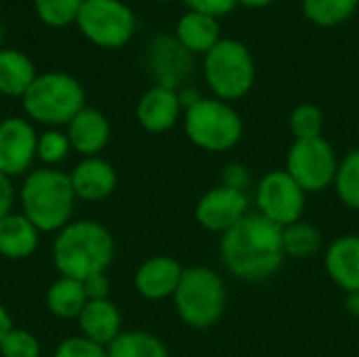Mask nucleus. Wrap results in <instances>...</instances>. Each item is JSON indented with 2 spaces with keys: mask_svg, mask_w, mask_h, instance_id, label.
I'll return each instance as SVG.
<instances>
[{
  "mask_svg": "<svg viewBox=\"0 0 359 357\" xmlns=\"http://www.w3.org/2000/svg\"><path fill=\"white\" fill-rule=\"evenodd\" d=\"M271 2H276V0H240V4L246 6V8H265Z\"/></svg>",
  "mask_w": 359,
  "mask_h": 357,
  "instance_id": "38",
  "label": "nucleus"
},
{
  "mask_svg": "<svg viewBox=\"0 0 359 357\" xmlns=\"http://www.w3.org/2000/svg\"><path fill=\"white\" fill-rule=\"evenodd\" d=\"M53 357H107V347L82 337L74 335L63 339L57 347Z\"/></svg>",
  "mask_w": 359,
  "mask_h": 357,
  "instance_id": "31",
  "label": "nucleus"
},
{
  "mask_svg": "<svg viewBox=\"0 0 359 357\" xmlns=\"http://www.w3.org/2000/svg\"><path fill=\"white\" fill-rule=\"evenodd\" d=\"M347 311L359 318V295H347Z\"/></svg>",
  "mask_w": 359,
  "mask_h": 357,
  "instance_id": "37",
  "label": "nucleus"
},
{
  "mask_svg": "<svg viewBox=\"0 0 359 357\" xmlns=\"http://www.w3.org/2000/svg\"><path fill=\"white\" fill-rule=\"evenodd\" d=\"M72 156V143L65 128H44L38 133L36 160L46 168H61V164Z\"/></svg>",
  "mask_w": 359,
  "mask_h": 357,
  "instance_id": "26",
  "label": "nucleus"
},
{
  "mask_svg": "<svg viewBox=\"0 0 359 357\" xmlns=\"http://www.w3.org/2000/svg\"><path fill=\"white\" fill-rule=\"evenodd\" d=\"M84 292L88 301H99V299H109V280L107 274H95L86 280H82Z\"/></svg>",
  "mask_w": 359,
  "mask_h": 357,
  "instance_id": "34",
  "label": "nucleus"
},
{
  "mask_svg": "<svg viewBox=\"0 0 359 357\" xmlns=\"http://www.w3.org/2000/svg\"><path fill=\"white\" fill-rule=\"evenodd\" d=\"M183 269L185 267H181V263L172 257H149L135 271V290L147 301H164L177 292Z\"/></svg>",
  "mask_w": 359,
  "mask_h": 357,
  "instance_id": "15",
  "label": "nucleus"
},
{
  "mask_svg": "<svg viewBox=\"0 0 359 357\" xmlns=\"http://www.w3.org/2000/svg\"><path fill=\"white\" fill-rule=\"evenodd\" d=\"M290 133L294 139H316L324 137V112L313 103H301L292 109L288 118Z\"/></svg>",
  "mask_w": 359,
  "mask_h": 357,
  "instance_id": "29",
  "label": "nucleus"
},
{
  "mask_svg": "<svg viewBox=\"0 0 359 357\" xmlns=\"http://www.w3.org/2000/svg\"><path fill=\"white\" fill-rule=\"evenodd\" d=\"M53 265L59 276L86 280L95 274H105L116 257L111 231L95 219H74L55 234Z\"/></svg>",
  "mask_w": 359,
  "mask_h": 357,
  "instance_id": "2",
  "label": "nucleus"
},
{
  "mask_svg": "<svg viewBox=\"0 0 359 357\" xmlns=\"http://www.w3.org/2000/svg\"><path fill=\"white\" fill-rule=\"evenodd\" d=\"M107 357H168V349L151 332L122 330L114 343L107 345Z\"/></svg>",
  "mask_w": 359,
  "mask_h": 357,
  "instance_id": "23",
  "label": "nucleus"
},
{
  "mask_svg": "<svg viewBox=\"0 0 359 357\" xmlns=\"http://www.w3.org/2000/svg\"><path fill=\"white\" fill-rule=\"evenodd\" d=\"M246 215H248L246 194L227 185L208 189L196 204V221L204 229L221 236L231 227H236Z\"/></svg>",
  "mask_w": 359,
  "mask_h": 357,
  "instance_id": "12",
  "label": "nucleus"
},
{
  "mask_svg": "<svg viewBox=\"0 0 359 357\" xmlns=\"http://www.w3.org/2000/svg\"><path fill=\"white\" fill-rule=\"evenodd\" d=\"M135 114H137V122L147 133L158 135L170 130L183 114L179 90L164 84H156L147 88L137 101Z\"/></svg>",
  "mask_w": 359,
  "mask_h": 357,
  "instance_id": "13",
  "label": "nucleus"
},
{
  "mask_svg": "<svg viewBox=\"0 0 359 357\" xmlns=\"http://www.w3.org/2000/svg\"><path fill=\"white\" fill-rule=\"evenodd\" d=\"M17 202L21 206V215H25L40 234H57L69 221H74L76 194L69 181V173L61 168H34L29 170L19 189Z\"/></svg>",
  "mask_w": 359,
  "mask_h": 357,
  "instance_id": "3",
  "label": "nucleus"
},
{
  "mask_svg": "<svg viewBox=\"0 0 359 357\" xmlns=\"http://www.w3.org/2000/svg\"><path fill=\"white\" fill-rule=\"evenodd\" d=\"M175 40L187 50L196 55H206L221 40V27L217 17L187 11L179 17L175 27Z\"/></svg>",
  "mask_w": 359,
  "mask_h": 357,
  "instance_id": "20",
  "label": "nucleus"
},
{
  "mask_svg": "<svg viewBox=\"0 0 359 357\" xmlns=\"http://www.w3.org/2000/svg\"><path fill=\"white\" fill-rule=\"evenodd\" d=\"M339 158L326 137L294 139L286 154V173L303 187L305 194L324 191L334 183Z\"/></svg>",
  "mask_w": 359,
  "mask_h": 357,
  "instance_id": "9",
  "label": "nucleus"
},
{
  "mask_svg": "<svg viewBox=\"0 0 359 357\" xmlns=\"http://www.w3.org/2000/svg\"><path fill=\"white\" fill-rule=\"evenodd\" d=\"M15 324H13V318H11V314H8V309L4 307V305H0V343H2V339L8 335V330L13 328Z\"/></svg>",
  "mask_w": 359,
  "mask_h": 357,
  "instance_id": "36",
  "label": "nucleus"
},
{
  "mask_svg": "<svg viewBox=\"0 0 359 357\" xmlns=\"http://www.w3.org/2000/svg\"><path fill=\"white\" fill-rule=\"evenodd\" d=\"M17 202V189L13 185V179L0 173V219L11 215Z\"/></svg>",
  "mask_w": 359,
  "mask_h": 357,
  "instance_id": "35",
  "label": "nucleus"
},
{
  "mask_svg": "<svg viewBox=\"0 0 359 357\" xmlns=\"http://www.w3.org/2000/svg\"><path fill=\"white\" fill-rule=\"evenodd\" d=\"M183 2L187 4L189 11H198L217 19L223 15H229L240 4V0H183Z\"/></svg>",
  "mask_w": 359,
  "mask_h": 357,
  "instance_id": "32",
  "label": "nucleus"
},
{
  "mask_svg": "<svg viewBox=\"0 0 359 357\" xmlns=\"http://www.w3.org/2000/svg\"><path fill=\"white\" fill-rule=\"evenodd\" d=\"M334 191L339 200L347 206L359 210V149H351L337 168L334 177Z\"/></svg>",
  "mask_w": 359,
  "mask_h": 357,
  "instance_id": "27",
  "label": "nucleus"
},
{
  "mask_svg": "<svg viewBox=\"0 0 359 357\" xmlns=\"http://www.w3.org/2000/svg\"><path fill=\"white\" fill-rule=\"evenodd\" d=\"M330 280L345 292L359 295V236L347 234L332 240L324 255Z\"/></svg>",
  "mask_w": 359,
  "mask_h": 357,
  "instance_id": "17",
  "label": "nucleus"
},
{
  "mask_svg": "<svg viewBox=\"0 0 359 357\" xmlns=\"http://www.w3.org/2000/svg\"><path fill=\"white\" fill-rule=\"evenodd\" d=\"M154 2H160V4H168V2H175V0H154Z\"/></svg>",
  "mask_w": 359,
  "mask_h": 357,
  "instance_id": "40",
  "label": "nucleus"
},
{
  "mask_svg": "<svg viewBox=\"0 0 359 357\" xmlns=\"http://www.w3.org/2000/svg\"><path fill=\"white\" fill-rule=\"evenodd\" d=\"M65 135L72 143L74 154H80L82 158H93L107 147L111 139V124L103 112L86 105L65 126Z\"/></svg>",
  "mask_w": 359,
  "mask_h": 357,
  "instance_id": "16",
  "label": "nucleus"
},
{
  "mask_svg": "<svg viewBox=\"0 0 359 357\" xmlns=\"http://www.w3.org/2000/svg\"><path fill=\"white\" fill-rule=\"evenodd\" d=\"M282 246L286 257L311 259L324 248V236L316 225L301 219L288 227H282Z\"/></svg>",
  "mask_w": 359,
  "mask_h": 357,
  "instance_id": "24",
  "label": "nucleus"
},
{
  "mask_svg": "<svg viewBox=\"0 0 359 357\" xmlns=\"http://www.w3.org/2000/svg\"><path fill=\"white\" fill-rule=\"evenodd\" d=\"M255 198L259 215L278 227H288L303 219L307 194L286 170L267 173L259 181Z\"/></svg>",
  "mask_w": 359,
  "mask_h": 357,
  "instance_id": "10",
  "label": "nucleus"
},
{
  "mask_svg": "<svg viewBox=\"0 0 359 357\" xmlns=\"http://www.w3.org/2000/svg\"><path fill=\"white\" fill-rule=\"evenodd\" d=\"M21 107L32 124L44 128H65L72 118L86 107V93L78 78L65 72L38 74L21 97Z\"/></svg>",
  "mask_w": 359,
  "mask_h": 357,
  "instance_id": "4",
  "label": "nucleus"
},
{
  "mask_svg": "<svg viewBox=\"0 0 359 357\" xmlns=\"http://www.w3.org/2000/svg\"><path fill=\"white\" fill-rule=\"evenodd\" d=\"M177 316L189 328H212L221 322L227 307V290L223 278L204 265L185 267L179 288L172 295Z\"/></svg>",
  "mask_w": 359,
  "mask_h": 357,
  "instance_id": "5",
  "label": "nucleus"
},
{
  "mask_svg": "<svg viewBox=\"0 0 359 357\" xmlns=\"http://www.w3.org/2000/svg\"><path fill=\"white\" fill-rule=\"evenodd\" d=\"M36 143V124L25 116H8L0 120V173L19 179L34 170Z\"/></svg>",
  "mask_w": 359,
  "mask_h": 357,
  "instance_id": "11",
  "label": "nucleus"
},
{
  "mask_svg": "<svg viewBox=\"0 0 359 357\" xmlns=\"http://www.w3.org/2000/svg\"><path fill=\"white\" fill-rule=\"evenodd\" d=\"M219 250L225 269L242 282H265L273 278L286 259L282 227L259 213L246 215L236 227L225 231Z\"/></svg>",
  "mask_w": 359,
  "mask_h": 357,
  "instance_id": "1",
  "label": "nucleus"
},
{
  "mask_svg": "<svg viewBox=\"0 0 359 357\" xmlns=\"http://www.w3.org/2000/svg\"><path fill=\"white\" fill-rule=\"evenodd\" d=\"M76 27L93 46L114 50L133 40L137 17L124 0H84Z\"/></svg>",
  "mask_w": 359,
  "mask_h": 357,
  "instance_id": "8",
  "label": "nucleus"
},
{
  "mask_svg": "<svg viewBox=\"0 0 359 357\" xmlns=\"http://www.w3.org/2000/svg\"><path fill=\"white\" fill-rule=\"evenodd\" d=\"M46 309L57 320H78L84 305L88 303V297L84 292V284L74 278L59 276L46 290L44 297Z\"/></svg>",
  "mask_w": 359,
  "mask_h": 357,
  "instance_id": "22",
  "label": "nucleus"
},
{
  "mask_svg": "<svg viewBox=\"0 0 359 357\" xmlns=\"http://www.w3.org/2000/svg\"><path fill=\"white\" fill-rule=\"evenodd\" d=\"M69 181L78 200L97 204L107 200L118 187V173L111 162L101 156L82 158L72 170Z\"/></svg>",
  "mask_w": 359,
  "mask_h": 357,
  "instance_id": "14",
  "label": "nucleus"
},
{
  "mask_svg": "<svg viewBox=\"0 0 359 357\" xmlns=\"http://www.w3.org/2000/svg\"><path fill=\"white\" fill-rule=\"evenodd\" d=\"M38 72L29 55L17 48H0V95L21 99Z\"/></svg>",
  "mask_w": 359,
  "mask_h": 357,
  "instance_id": "21",
  "label": "nucleus"
},
{
  "mask_svg": "<svg viewBox=\"0 0 359 357\" xmlns=\"http://www.w3.org/2000/svg\"><path fill=\"white\" fill-rule=\"evenodd\" d=\"M359 0H303V15L320 27H337L353 17Z\"/></svg>",
  "mask_w": 359,
  "mask_h": 357,
  "instance_id": "25",
  "label": "nucleus"
},
{
  "mask_svg": "<svg viewBox=\"0 0 359 357\" xmlns=\"http://www.w3.org/2000/svg\"><path fill=\"white\" fill-rule=\"evenodd\" d=\"M183 130L196 147L221 154L242 141L244 122L231 103L202 97L183 112Z\"/></svg>",
  "mask_w": 359,
  "mask_h": 357,
  "instance_id": "6",
  "label": "nucleus"
},
{
  "mask_svg": "<svg viewBox=\"0 0 359 357\" xmlns=\"http://www.w3.org/2000/svg\"><path fill=\"white\" fill-rule=\"evenodd\" d=\"M2 38H4V27H2V19H0V48H2Z\"/></svg>",
  "mask_w": 359,
  "mask_h": 357,
  "instance_id": "39",
  "label": "nucleus"
},
{
  "mask_svg": "<svg viewBox=\"0 0 359 357\" xmlns=\"http://www.w3.org/2000/svg\"><path fill=\"white\" fill-rule=\"evenodd\" d=\"M80 335L107 347L122 332V314L111 299L88 301L78 316Z\"/></svg>",
  "mask_w": 359,
  "mask_h": 357,
  "instance_id": "18",
  "label": "nucleus"
},
{
  "mask_svg": "<svg viewBox=\"0 0 359 357\" xmlns=\"http://www.w3.org/2000/svg\"><path fill=\"white\" fill-rule=\"evenodd\" d=\"M223 185L244 191L250 185L248 168L242 166V164H229V166H225L223 168Z\"/></svg>",
  "mask_w": 359,
  "mask_h": 357,
  "instance_id": "33",
  "label": "nucleus"
},
{
  "mask_svg": "<svg viewBox=\"0 0 359 357\" xmlns=\"http://www.w3.org/2000/svg\"><path fill=\"white\" fill-rule=\"evenodd\" d=\"M82 4L84 0H34V11L46 27L59 29L72 23L76 25Z\"/></svg>",
  "mask_w": 359,
  "mask_h": 357,
  "instance_id": "28",
  "label": "nucleus"
},
{
  "mask_svg": "<svg viewBox=\"0 0 359 357\" xmlns=\"http://www.w3.org/2000/svg\"><path fill=\"white\" fill-rule=\"evenodd\" d=\"M204 78L212 95L221 101L231 103L246 97L257 78L252 53L236 38H221L219 44L204 55Z\"/></svg>",
  "mask_w": 359,
  "mask_h": 357,
  "instance_id": "7",
  "label": "nucleus"
},
{
  "mask_svg": "<svg viewBox=\"0 0 359 357\" xmlns=\"http://www.w3.org/2000/svg\"><path fill=\"white\" fill-rule=\"evenodd\" d=\"M40 229L21 213H11L0 219V257L23 261L36 255L40 246Z\"/></svg>",
  "mask_w": 359,
  "mask_h": 357,
  "instance_id": "19",
  "label": "nucleus"
},
{
  "mask_svg": "<svg viewBox=\"0 0 359 357\" xmlns=\"http://www.w3.org/2000/svg\"><path fill=\"white\" fill-rule=\"evenodd\" d=\"M42 345L38 337L25 328L13 326L0 343V357H40Z\"/></svg>",
  "mask_w": 359,
  "mask_h": 357,
  "instance_id": "30",
  "label": "nucleus"
}]
</instances>
